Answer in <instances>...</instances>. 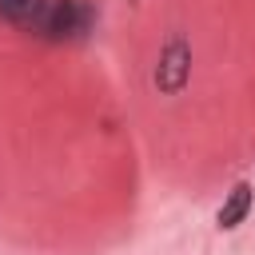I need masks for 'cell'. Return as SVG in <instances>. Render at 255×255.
Wrapping results in <instances>:
<instances>
[{
	"instance_id": "cell-1",
	"label": "cell",
	"mask_w": 255,
	"mask_h": 255,
	"mask_svg": "<svg viewBox=\"0 0 255 255\" xmlns=\"http://www.w3.org/2000/svg\"><path fill=\"white\" fill-rule=\"evenodd\" d=\"M88 24H92L88 4H80V0H48L36 32L48 36V40H72V36H80Z\"/></svg>"
},
{
	"instance_id": "cell-2",
	"label": "cell",
	"mask_w": 255,
	"mask_h": 255,
	"mask_svg": "<svg viewBox=\"0 0 255 255\" xmlns=\"http://www.w3.org/2000/svg\"><path fill=\"white\" fill-rule=\"evenodd\" d=\"M183 80H187V44L175 36V40L167 44V52L159 56L155 84H159L163 92H175V88H183Z\"/></svg>"
},
{
	"instance_id": "cell-3",
	"label": "cell",
	"mask_w": 255,
	"mask_h": 255,
	"mask_svg": "<svg viewBox=\"0 0 255 255\" xmlns=\"http://www.w3.org/2000/svg\"><path fill=\"white\" fill-rule=\"evenodd\" d=\"M48 0H0V20L20 24V28H40Z\"/></svg>"
},
{
	"instance_id": "cell-4",
	"label": "cell",
	"mask_w": 255,
	"mask_h": 255,
	"mask_svg": "<svg viewBox=\"0 0 255 255\" xmlns=\"http://www.w3.org/2000/svg\"><path fill=\"white\" fill-rule=\"evenodd\" d=\"M247 211H251V187H247V183H235L231 195H227L223 207H219V227H223V231L239 227V223L247 219Z\"/></svg>"
}]
</instances>
